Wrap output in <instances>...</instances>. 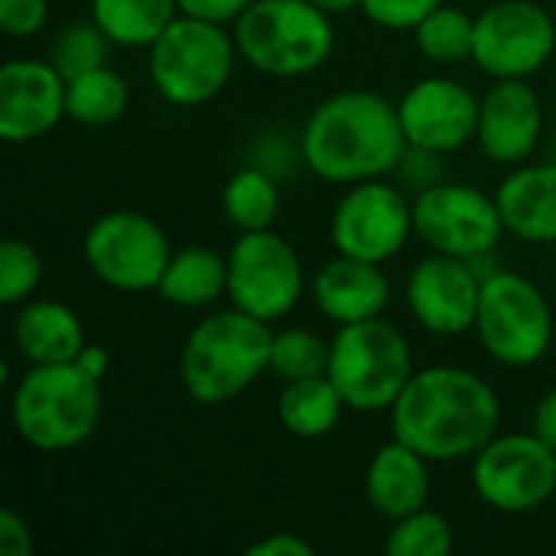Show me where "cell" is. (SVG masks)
Instances as JSON below:
<instances>
[{
	"label": "cell",
	"mask_w": 556,
	"mask_h": 556,
	"mask_svg": "<svg viewBox=\"0 0 556 556\" xmlns=\"http://www.w3.org/2000/svg\"><path fill=\"white\" fill-rule=\"evenodd\" d=\"M414 235L437 254L485 261L508 231L495 195L443 179L414 195Z\"/></svg>",
	"instance_id": "7c38bea8"
},
{
	"label": "cell",
	"mask_w": 556,
	"mask_h": 556,
	"mask_svg": "<svg viewBox=\"0 0 556 556\" xmlns=\"http://www.w3.org/2000/svg\"><path fill=\"white\" fill-rule=\"evenodd\" d=\"M306 293V274L296 248L274 228L244 231L228 251V300L241 313L277 323L287 319Z\"/></svg>",
	"instance_id": "30bf717a"
},
{
	"label": "cell",
	"mask_w": 556,
	"mask_h": 556,
	"mask_svg": "<svg viewBox=\"0 0 556 556\" xmlns=\"http://www.w3.org/2000/svg\"><path fill=\"white\" fill-rule=\"evenodd\" d=\"M476 495L502 515H528L556 495V450L531 433H495L472 456Z\"/></svg>",
	"instance_id": "8fae6325"
},
{
	"label": "cell",
	"mask_w": 556,
	"mask_h": 556,
	"mask_svg": "<svg viewBox=\"0 0 556 556\" xmlns=\"http://www.w3.org/2000/svg\"><path fill=\"white\" fill-rule=\"evenodd\" d=\"M0 554L33 556V531H29L26 518H20L13 508L0 511Z\"/></svg>",
	"instance_id": "d590c367"
},
{
	"label": "cell",
	"mask_w": 556,
	"mask_h": 556,
	"mask_svg": "<svg viewBox=\"0 0 556 556\" xmlns=\"http://www.w3.org/2000/svg\"><path fill=\"white\" fill-rule=\"evenodd\" d=\"M313 303L329 323H336V329L384 316L391 303V280L384 264L336 254L313 277Z\"/></svg>",
	"instance_id": "d6986e66"
},
{
	"label": "cell",
	"mask_w": 556,
	"mask_h": 556,
	"mask_svg": "<svg viewBox=\"0 0 556 556\" xmlns=\"http://www.w3.org/2000/svg\"><path fill=\"white\" fill-rule=\"evenodd\" d=\"M91 20L121 49H150L179 16L176 0H88Z\"/></svg>",
	"instance_id": "d4e9b609"
},
{
	"label": "cell",
	"mask_w": 556,
	"mask_h": 556,
	"mask_svg": "<svg viewBox=\"0 0 556 556\" xmlns=\"http://www.w3.org/2000/svg\"><path fill=\"white\" fill-rule=\"evenodd\" d=\"M479 104L463 81L446 75H427L414 81L401 101L397 117L407 137V147L433 150V153H456L469 140H476L479 127Z\"/></svg>",
	"instance_id": "2e32d148"
},
{
	"label": "cell",
	"mask_w": 556,
	"mask_h": 556,
	"mask_svg": "<svg viewBox=\"0 0 556 556\" xmlns=\"http://www.w3.org/2000/svg\"><path fill=\"white\" fill-rule=\"evenodd\" d=\"M111 39L104 36V29L94 20H81V23H68L49 52V62L62 72V78H75L81 72H91L98 65H108V52H111Z\"/></svg>",
	"instance_id": "4dcf8cb0"
},
{
	"label": "cell",
	"mask_w": 556,
	"mask_h": 556,
	"mask_svg": "<svg viewBox=\"0 0 556 556\" xmlns=\"http://www.w3.org/2000/svg\"><path fill=\"white\" fill-rule=\"evenodd\" d=\"M453 547H456L453 525L430 508L391 521V534L384 541V551L391 556H450Z\"/></svg>",
	"instance_id": "f546056e"
},
{
	"label": "cell",
	"mask_w": 556,
	"mask_h": 556,
	"mask_svg": "<svg viewBox=\"0 0 556 556\" xmlns=\"http://www.w3.org/2000/svg\"><path fill=\"white\" fill-rule=\"evenodd\" d=\"M365 495L368 505L388 518H407L430 502V459H424L417 450H410L401 440H388L378 446L365 469Z\"/></svg>",
	"instance_id": "44dd1931"
},
{
	"label": "cell",
	"mask_w": 556,
	"mask_h": 556,
	"mask_svg": "<svg viewBox=\"0 0 556 556\" xmlns=\"http://www.w3.org/2000/svg\"><path fill=\"white\" fill-rule=\"evenodd\" d=\"M309 3H316L329 16H345L352 10H362V0H309Z\"/></svg>",
	"instance_id": "60d3db41"
},
{
	"label": "cell",
	"mask_w": 556,
	"mask_h": 556,
	"mask_svg": "<svg viewBox=\"0 0 556 556\" xmlns=\"http://www.w3.org/2000/svg\"><path fill=\"white\" fill-rule=\"evenodd\" d=\"M391 414V437L430 463L472 459L502 427L495 388L459 365L414 371Z\"/></svg>",
	"instance_id": "6da1fadb"
},
{
	"label": "cell",
	"mask_w": 556,
	"mask_h": 556,
	"mask_svg": "<svg viewBox=\"0 0 556 556\" xmlns=\"http://www.w3.org/2000/svg\"><path fill=\"white\" fill-rule=\"evenodd\" d=\"M248 556H313V544L293 531H274L248 547Z\"/></svg>",
	"instance_id": "74e56055"
},
{
	"label": "cell",
	"mask_w": 556,
	"mask_h": 556,
	"mask_svg": "<svg viewBox=\"0 0 556 556\" xmlns=\"http://www.w3.org/2000/svg\"><path fill=\"white\" fill-rule=\"evenodd\" d=\"M414 42H417L420 55H427L430 62H440V65H456L463 59H472L476 16H469L459 7L443 3L414 29Z\"/></svg>",
	"instance_id": "f1b7e54d"
},
{
	"label": "cell",
	"mask_w": 556,
	"mask_h": 556,
	"mask_svg": "<svg viewBox=\"0 0 556 556\" xmlns=\"http://www.w3.org/2000/svg\"><path fill=\"white\" fill-rule=\"evenodd\" d=\"M75 365H78L85 375H91V378L104 381V378H108V368H111V355H108V349H104V345H94V342H88V345L78 352Z\"/></svg>",
	"instance_id": "ab89813d"
},
{
	"label": "cell",
	"mask_w": 556,
	"mask_h": 556,
	"mask_svg": "<svg viewBox=\"0 0 556 556\" xmlns=\"http://www.w3.org/2000/svg\"><path fill=\"white\" fill-rule=\"evenodd\" d=\"M407 150L397 104L368 88H345L319 101L300 134V156L332 186L388 179Z\"/></svg>",
	"instance_id": "7a4b0ae2"
},
{
	"label": "cell",
	"mask_w": 556,
	"mask_h": 556,
	"mask_svg": "<svg viewBox=\"0 0 556 556\" xmlns=\"http://www.w3.org/2000/svg\"><path fill=\"white\" fill-rule=\"evenodd\" d=\"M101 384L75 362L29 365L10 397L13 433L39 453H68L88 443L104 417Z\"/></svg>",
	"instance_id": "277c9868"
},
{
	"label": "cell",
	"mask_w": 556,
	"mask_h": 556,
	"mask_svg": "<svg viewBox=\"0 0 556 556\" xmlns=\"http://www.w3.org/2000/svg\"><path fill=\"white\" fill-rule=\"evenodd\" d=\"M505 231L525 244H556V163H521L495 189Z\"/></svg>",
	"instance_id": "ffe728a7"
},
{
	"label": "cell",
	"mask_w": 556,
	"mask_h": 556,
	"mask_svg": "<svg viewBox=\"0 0 556 556\" xmlns=\"http://www.w3.org/2000/svg\"><path fill=\"white\" fill-rule=\"evenodd\" d=\"M556 52V23L538 0H498L476 16L472 62L495 81L531 78Z\"/></svg>",
	"instance_id": "5bb4252c"
},
{
	"label": "cell",
	"mask_w": 556,
	"mask_h": 556,
	"mask_svg": "<svg viewBox=\"0 0 556 556\" xmlns=\"http://www.w3.org/2000/svg\"><path fill=\"white\" fill-rule=\"evenodd\" d=\"M179 13L186 16H199V20H212V23H235L254 0H176Z\"/></svg>",
	"instance_id": "8d00e7d4"
},
{
	"label": "cell",
	"mask_w": 556,
	"mask_h": 556,
	"mask_svg": "<svg viewBox=\"0 0 556 556\" xmlns=\"http://www.w3.org/2000/svg\"><path fill=\"white\" fill-rule=\"evenodd\" d=\"M147 72L156 94L173 108H202L215 101L231 75L238 55L235 33L225 23L179 13L147 49Z\"/></svg>",
	"instance_id": "8992f818"
},
{
	"label": "cell",
	"mask_w": 556,
	"mask_h": 556,
	"mask_svg": "<svg viewBox=\"0 0 556 556\" xmlns=\"http://www.w3.org/2000/svg\"><path fill=\"white\" fill-rule=\"evenodd\" d=\"M440 160L443 153H433V150H420V147H407L401 163H397V176L404 179V186L417 195L437 182H443V169H440Z\"/></svg>",
	"instance_id": "e575fe53"
},
{
	"label": "cell",
	"mask_w": 556,
	"mask_h": 556,
	"mask_svg": "<svg viewBox=\"0 0 556 556\" xmlns=\"http://www.w3.org/2000/svg\"><path fill=\"white\" fill-rule=\"evenodd\" d=\"M274 329L238 306L215 309L182 342L179 381L182 391L202 407L238 401L270 365Z\"/></svg>",
	"instance_id": "3957f363"
},
{
	"label": "cell",
	"mask_w": 556,
	"mask_h": 556,
	"mask_svg": "<svg viewBox=\"0 0 556 556\" xmlns=\"http://www.w3.org/2000/svg\"><path fill=\"white\" fill-rule=\"evenodd\" d=\"M476 339L505 368H531L554 345V309L544 290L518 274L495 267L482 277Z\"/></svg>",
	"instance_id": "ba28073f"
},
{
	"label": "cell",
	"mask_w": 556,
	"mask_h": 556,
	"mask_svg": "<svg viewBox=\"0 0 556 556\" xmlns=\"http://www.w3.org/2000/svg\"><path fill=\"white\" fill-rule=\"evenodd\" d=\"M49 23V0H0V29L13 39L39 36Z\"/></svg>",
	"instance_id": "836d02e7"
},
{
	"label": "cell",
	"mask_w": 556,
	"mask_h": 556,
	"mask_svg": "<svg viewBox=\"0 0 556 556\" xmlns=\"http://www.w3.org/2000/svg\"><path fill=\"white\" fill-rule=\"evenodd\" d=\"M345 410L349 407L329 375L290 381L280 388V397H277V420L296 440L329 437L339 427Z\"/></svg>",
	"instance_id": "cb8c5ba5"
},
{
	"label": "cell",
	"mask_w": 556,
	"mask_h": 556,
	"mask_svg": "<svg viewBox=\"0 0 556 556\" xmlns=\"http://www.w3.org/2000/svg\"><path fill=\"white\" fill-rule=\"evenodd\" d=\"M231 26L241 62L270 78H306L336 52L332 16L309 0H254Z\"/></svg>",
	"instance_id": "5b68a950"
},
{
	"label": "cell",
	"mask_w": 556,
	"mask_h": 556,
	"mask_svg": "<svg viewBox=\"0 0 556 556\" xmlns=\"http://www.w3.org/2000/svg\"><path fill=\"white\" fill-rule=\"evenodd\" d=\"M329 238L336 254L388 264L414 238V199L388 179L345 186L332 208Z\"/></svg>",
	"instance_id": "4fadbf2b"
},
{
	"label": "cell",
	"mask_w": 556,
	"mask_h": 556,
	"mask_svg": "<svg viewBox=\"0 0 556 556\" xmlns=\"http://www.w3.org/2000/svg\"><path fill=\"white\" fill-rule=\"evenodd\" d=\"M544 137V104L528 78L495 81L479 104L476 143L485 160L502 166H521L531 160Z\"/></svg>",
	"instance_id": "ac0fdd59"
},
{
	"label": "cell",
	"mask_w": 556,
	"mask_h": 556,
	"mask_svg": "<svg viewBox=\"0 0 556 556\" xmlns=\"http://www.w3.org/2000/svg\"><path fill=\"white\" fill-rule=\"evenodd\" d=\"M531 430L556 450V388L541 394V401L534 404V414H531Z\"/></svg>",
	"instance_id": "f35d334b"
},
{
	"label": "cell",
	"mask_w": 556,
	"mask_h": 556,
	"mask_svg": "<svg viewBox=\"0 0 556 556\" xmlns=\"http://www.w3.org/2000/svg\"><path fill=\"white\" fill-rule=\"evenodd\" d=\"M65 108H68V121L85 127L117 124L130 108V85L117 68L98 65L91 72L68 78Z\"/></svg>",
	"instance_id": "4316f807"
},
{
	"label": "cell",
	"mask_w": 556,
	"mask_h": 556,
	"mask_svg": "<svg viewBox=\"0 0 556 556\" xmlns=\"http://www.w3.org/2000/svg\"><path fill=\"white\" fill-rule=\"evenodd\" d=\"M414 371L410 342L384 316L339 326L332 336L329 378L355 414L391 410Z\"/></svg>",
	"instance_id": "52a82bcc"
},
{
	"label": "cell",
	"mask_w": 556,
	"mask_h": 556,
	"mask_svg": "<svg viewBox=\"0 0 556 556\" xmlns=\"http://www.w3.org/2000/svg\"><path fill=\"white\" fill-rule=\"evenodd\" d=\"M85 345L81 316L59 300H26L13 319V349L26 365H65Z\"/></svg>",
	"instance_id": "7402d4cb"
},
{
	"label": "cell",
	"mask_w": 556,
	"mask_h": 556,
	"mask_svg": "<svg viewBox=\"0 0 556 556\" xmlns=\"http://www.w3.org/2000/svg\"><path fill=\"white\" fill-rule=\"evenodd\" d=\"M443 3L446 0H362V13L381 29L414 33Z\"/></svg>",
	"instance_id": "d6a6232c"
},
{
	"label": "cell",
	"mask_w": 556,
	"mask_h": 556,
	"mask_svg": "<svg viewBox=\"0 0 556 556\" xmlns=\"http://www.w3.org/2000/svg\"><path fill=\"white\" fill-rule=\"evenodd\" d=\"M68 81L49 59H10L0 68V137L33 143L52 134L65 117Z\"/></svg>",
	"instance_id": "e0dca14e"
},
{
	"label": "cell",
	"mask_w": 556,
	"mask_h": 556,
	"mask_svg": "<svg viewBox=\"0 0 556 556\" xmlns=\"http://www.w3.org/2000/svg\"><path fill=\"white\" fill-rule=\"evenodd\" d=\"M42 283V257L29 241L7 238L0 244V303L23 306Z\"/></svg>",
	"instance_id": "1f68e13d"
},
{
	"label": "cell",
	"mask_w": 556,
	"mask_h": 556,
	"mask_svg": "<svg viewBox=\"0 0 556 556\" xmlns=\"http://www.w3.org/2000/svg\"><path fill=\"white\" fill-rule=\"evenodd\" d=\"M482 274L472 261L430 251L407 274L404 300L417 326L440 339H456L476 329Z\"/></svg>",
	"instance_id": "9a60e30c"
},
{
	"label": "cell",
	"mask_w": 556,
	"mask_h": 556,
	"mask_svg": "<svg viewBox=\"0 0 556 556\" xmlns=\"http://www.w3.org/2000/svg\"><path fill=\"white\" fill-rule=\"evenodd\" d=\"M554 293H556V267H554Z\"/></svg>",
	"instance_id": "b9f144b4"
},
{
	"label": "cell",
	"mask_w": 556,
	"mask_h": 556,
	"mask_svg": "<svg viewBox=\"0 0 556 556\" xmlns=\"http://www.w3.org/2000/svg\"><path fill=\"white\" fill-rule=\"evenodd\" d=\"M280 186L264 166L235 169L222 189V215L238 235L274 228L280 218Z\"/></svg>",
	"instance_id": "484cf974"
},
{
	"label": "cell",
	"mask_w": 556,
	"mask_h": 556,
	"mask_svg": "<svg viewBox=\"0 0 556 556\" xmlns=\"http://www.w3.org/2000/svg\"><path fill=\"white\" fill-rule=\"evenodd\" d=\"M156 293L176 309H208L228 296V257L199 244L173 251Z\"/></svg>",
	"instance_id": "603a6c76"
},
{
	"label": "cell",
	"mask_w": 556,
	"mask_h": 556,
	"mask_svg": "<svg viewBox=\"0 0 556 556\" xmlns=\"http://www.w3.org/2000/svg\"><path fill=\"white\" fill-rule=\"evenodd\" d=\"M81 257L94 280L121 293H147L173 257L166 231L143 212L114 208L91 222L81 241Z\"/></svg>",
	"instance_id": "9c48e42d"
},
{
	"label": "cell",
	"mask_w": 556,
	"mask_h": 556,
	"mask_svg": "<svg viewBox=\"0 0 556 556\" xmlns=\"http://www.w3.org/2000/svg\"><path fill=\"white\" fill-rule=\"evenodd\" d=\"M329 355H332V339L326 342L313 329H300V326L274 329L267 375H274L280 384L329 375Z\"/></svg>",
	"instance_id": "83f0119b"
}]
</instances>
